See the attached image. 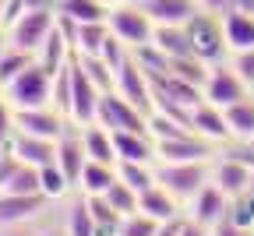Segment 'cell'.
<instances>
[{
  "mask_svg": "<svg viewBox=\"0 0 254 236\" xmlns=\"http://www.w3.org/2000/svg\"><path fill=\"white\" fill-rule=\"evenodd\" d=\"M226 123H230V134L233 141H254V95L251 99H240V103L226 106Z\"/></svg>",
  "mask_w": 254,
  "mask_h": 236,
  "instance_id": "484cf974",
  "label": "cell"
},
{
  "mask_svg": "<svg viewBox=\"0 0 254 236\" xmlns=\"http://www.w3.org/2000/svg\"><path fill=\"white\" fill-rule=\"evenodd\" d=\"M7 46H11V43H7V28H0V53H4Z\"/></svg>",
  "mask_w": 254,
  "mask_h": 236,
  "instance_id": "bcb514c9",
  "label": "cell"
},
{
  "mask_svg": "<svg viewBox=\"0 0 254 236\" xmlns=\"http://www.w3.org/2000/svg\"><path fill=\"white\" fill-rule=\"evenodd\" d=\"M11 152H14L25 166H36V170H43V166L57 162V141H50V138H36V134H25V130H14Z\"/></svg>",
  "mask_w": 254,
  "mask_h": 236,
  "instance_id": "ac0fdd59",
  "label": "cell"
},
{
  "mask_svg": "<svg viewBox=\"0 0 254 236\" xmlns=\"http://www.w3.org/2000/svg\"><path fill=\"white\" fill-rule=\"evenodd\" d=\"M222 18V36H226V50L240 53V50H254V14L244 11H226Z\"/></svg>",
  "mask_w": 254,
  "mask_h": 236,
  "instance_id": "44dd1931",
  "label": "cell"
},
{
  "mask_svg": "<svg viewBox=\"0 0 254 236\" xmlns=\"http://www.w3.org/2000/svg\"><path fill=\"white\" fill-rule=\"evenodd\" d=\"M251 145H254V141H251Z\"/></svg>",
  "mask_w": 254,
  "mask_h": 236,
  "instance_id": "f907efd6",
  "label": "cell"
},
{
  "mask_svg": "<svg viewBox=\"0 0 254 236\" xmlns=\"http://www.w3.org/2000/svg\"><path fill=\"white\" fill-rule=\"evenodd\" d=\"M67 67H71V113H67V120L74 127H88V123H95V113H99L103 88L88 78V71H85L74 57H71Z\"/></svg>",
  "mask_w": 254,
  "mask_h": 236,
  "instance_id": "5b68a950",
  "label": "cell"
},
{
  "mask_svg": "<svg viewBox=\"0 0 254 236\" xmlns=\"http://www.w3.org/2000/svg\"><path fill=\"white\" fill-rule=\"evenodd\" d=\"M81 141H85L88 159H95V162H106V166H117L113 130H106L103 123H88V127H81Z\"/></svg>",
  "mask_w": 254,
  "mask_h": 236,
  "instance_id": "603a6c76",
  "label": "cell"
},
{
  "mask_svg": "<svg viewBox=\"0 0 254 236\" xmlns=\"http://www.w3.org/2000/svg\"><path fill=\"white\" fill-rule=\"evenodd\" d=\"M103 197L110 201V208H113V212H117L120 219H124V215H134V212H138V190H131V187H127V183L120 180V177H117V183H113V187H110V190H106Z\"/></svg>",
  "mask_w": 254,
  "mask_h": 236,
  "instance_id": "836d02e7",
  "label": "cell"
},
{
  "mask_svg": "<svg viewBox=\"0 0 254 236\" xmlns=\"http://www.w3.org/2000/svg\"><path fill=\"white\" fill-rule=\"evenodd\" d=\"M113 145H117V162H155V138L152 134L117 130Z\"/></svg>",
  "mask_w": 254,
  "mask_h": 236,
  "instance_id": "ffe728a7",
  "label": "cell"
},
{
  "mask_svg": "<svg viewBox=\"0 0 254 236\" xmlns=\"http://www.w3.org/2000/svg\"><path fill=\"white\" fill-rule=\"evenodd\" d=\"M106 7H120V4H134V0H103Z\"/></svg>",
  "mask_w": 254,
  "mask_h": 236,
  "instance_id": "7dc6e473",
  "label": "cell"
},
{
  "mask_svg": "<svg viewBox=\"0 0 254 236\" xmlns=\"http://www.w3.org/2000/svg\"><path fill=\"white\" fill-rule=\"evenodd\" d=\"M110 32L127 46V50H141V46H152V36H155V21L138 7V4H120V7H110Z\"/></svg>",
  "mask_w": 254,
  "mask_h": 236,
  "instance_id": "277c9868",
  "label": "cell"
},
{
  "mask_svg": "<svg viewBox=\"0 0 254 236\" xmlns=\"http://www.w3.org/2000/svg\"><path fill=\"white\" fill-rule=\"evenodd\" d=\"M4 194H43V180H39V170L36 166H18V173L7 180Z\"/></svg>",
  "mask_w": 254,
  "mask_h": 236,
  "instance_id": "e575fe53",
  "label": "cell"
},
{
  "mask_svg": "<svg viewBox=\"0 0 254 236\" xmlns=\"http://www.w3.org/2000/svg\"><path fill=\"white\" fill-rule=\"evenodd\" d=\"M155 183L180 205L194 201V194L208 183V162H155Z\"/></svg>",
  "mask_w": 254,
  "mask_h": 236,
  "instance_id": "3957f363",
  "label": "cell"
},
{
  "mask_svg": "<svg viewBox=\"0 0 254 236\" xmlns=\"http://www.w3.org/2000/svg\"><path fill=\"white\" fill-rule=\"evenodd\" d=\"M14 127L25 134H36V138H50L60 141L67 134L71 120L64 117L57 106H36V110H14Z\"/></svg>",
  "mask_w": 254,
  "mask_h": 236,
  "instance_id": "30bf717a",
  "label": "cell"
},
{
  "mask_svg": "<svg viewBox=\"0 0 254 236\" xmlns=\"http://www.w3.org/2000/svg\"><path fill=\"white\" fill-rule=\"evenodd\" d=\"M215 145L201 134H180V138H155V162H212Z\"/></svg>",
  "mask_w": 254,
  "mask_h": 236,
  "instance_id": "ba28073f",
  "label": "cell"
},
{
  "mask_svg": "<svg viewBox=\"0 0 254 236\" xmlns=\"http://www.w3.org/2000/svg\"><path fill=\"white\" fill-rule=\"evenodd\" d=\"M230 4H233V0H198V7L208 11V14H226Z\"/></svg>",
  "mask_w": 254,
  "mask_h": 236,
  "instance_id": "ee69618b",
  "label": "cell"
},
{
  "mask_svg": "<svg viewBox=\"0 0 254 236\" xmlns=\"http://www.w3.org/2000/svg\"><path fill=\"white\" fill-rule=\"evenodd\" d=\"M159 219L145 215V212H134V215H124L120 226H117V236H155L159 233Z\"/></svg>",
  "mask_w": 254,
  "mask_h": 236,
  "instance_id": "d590c367",
  "label": "cell"
},
{
  "mask_svg": "<svg viewBox=\"0 0 254 236\" xmlns=\"http://www.w3.org/2000/svg\"><path fill=\"white\" fill-rule=\"evenodd\" d=\"M180 236H212V229H208V226H201V222H194V219H184Z\"/></svg>",
  "mask_w": 254,
  "mask_h": 236,
  "instance_id": "7bdbcfd3",
  "label": "cell"
},
{
  "mask_svg": "<svg viewBox=\"0 0 254 236\" xmlns=\"http://www.w3.org/2000/svg\"><path fill=\"white\" fill-rule=\"evenodd\" d=\"M240 99H251V85L233 71V67L212 63V74H208V81H205V103L226 110V106L240 103Z\"/></svg>",
  "mask_w": 254,
  "mask_h": 236,
  "instance_id": "9c48e42d",
  "label": "cell"
},
{
  "mask_svg": "<svg viewBox=\"0 0 254 236\" xmlns=\"http://www.w3.org/2000/svg\"><path fill=\"white\" fill-rule=\"evenodd\" d=\"M7 4L11 0H0V28H4V21H7Z\"/></svg>",
  "mask_w": 254,
  "mask_h": 236,
  "instance_id": "f6af8a7d",
  "label": "cell"
},
{
  "mask_svg": "<svg viewBox=\"0 0 254 236\" xmlns=\"http://www.w3.org/2000/svg\"><path fill=\"white\" fill-rule=\"evenodd\" d=\"M226 215H230V197L208 180V183L194 194V201H190V219L212 229V226H219Z\"/></svg>",
  "mask_w": 254,
  "mask_h": 236,
  "instance_id": "9a60e30c",
  "label": "cell"
},
{
  "mask_svg": "<svg viewBox=\"0 0 254 236\" xmlns=\"http://www.w3.org/2000/svg\"><path fill=\"white\" fill-rule=\"evenodd\" d=\"M170 71H173L177 78L198 85V88L205 92V81H208V74H212V63L201 60V57H177V60H170Z\"/></svg>",
  "mask_w": 254,
  "mask_h": 236,
  "instance_id": "f546056e",
  "label": "cell"
},
{
  "mask_svg": "<svg viewBox=\"0 0 254 236\" xmlns=\"http://www.w3.org/2000/svg\"><path fill=\"white\" fill-rule=\"evenodd\" d=\"M71 57H74V46H71V39H67V36H64V28H60V25L50 32V39H46V43H43V50L36 53V60L46 67L50 74L64 71V67L71 63Z\"/></svg>",
  "mask_w": 254,
  "mask_h": 236,
  "instance_id": "7402d4cb",
  "label": "cell"
},
{
  "mask_svg": "<svg viewBox=\"0 0 254 236\" xmlns=\"http://www.w3.org/2000/svg\"><path fill=\"white\" fill-rule=\"evenodd\" d=\"M43 236H67V229H64V233H43Z\"/></svg>",
  "mask_w": 254,
  "mask_h": 236,
  "instance_id": "c3c4849f",
  "label": "cell"
},
{
  "mask_svg": "<svg viewBox=\"0 0 254 236\" xmlns=\"http://www.w3.org/2000/svg\"><path fill=\"white\" fill-rule=\"evenodd\" d=\"M208 180L226 194V197H240V194H247V187H251V170L244 162H237V159H215L212 166H208Z\"/></svg>",
  "mask_w": 254,
  "mask_h": 236,
  "instance_id": "2e32d148",
  "label": "cell"
},
{
  "mask_svg": "<svg viewBox=\"0 0 254 236\" xmlns=\"http://www.w3.org/2000/svg\"><path fill=\"white\" fill-rule=\"evenodd\" d=\"M39 180H43V194H46L50 201H60L67 190H74V187L67 183V177H64V170H60L57 162L43 166V170H39Z\"/></svg>",
  "mask_w": 254,
  "mask_h": 236,
  "instance_id": "8d00e7d4",
  "label": "cell"
},
{
  "mask_svg": "<svg viewBox=\"0 0 254 236\" xmlns=\"http://www.w3.org/2000/svg\"><path fill=\"white\" fill-rule=\"evenodd\" d=\"M155 25H187L201 14L198 0H134Z\"/></svg>",
  "mask_w": 254,
  "mask_h": 236,
  "instance_id": "4fadbf2b",
  "label": "cell"
},
{
  "mask_svg": "<svg viewBox=\"0 0 254 236\" xmlns=\"http://www.w3.org/2000/svg\"><path fill=\"white\" fill-rule=\"evenodd\" d=\"M113 183H117V166H106V162L88 159V162H85V173H81L78 190H81L85 197H95V194H106Z\"/></svg>",
  "mask_w": 254,
  "mask_h": 236,
  "instance_id": "d4e9b609",
  "label": "cell"
},
{
  "mask_svg": "<svg viewBox=\"0 0 254 236\" xmlns=\"http://www.w3.org/2000/svg\"><path fill=\"white\" fill-rule=\"evenodd\" d=\"M14 106L7 103V99H0V145H11L14 138Z\"/></svg>",
  "mask_w": 254,
  "mask_h": 236,
  "instance_id": "ab89813d",
  "label": "cell"
},
{
  "mask_svg": "<svg viewBox=\"0 0 254 236\" xmlns=\"http://www.w3.org/2000/svg\"><path fill=\"white\" fill-rule=\"evenodd\" d=\"M95 123H103L106 130H138V134H152L148 130V113H141L138 106H131L120 92H103L99 99V113Z\"/></svg>",
  "mask_w": 254,
  "mask_h": 236,
  "instance_id": "8992f818",
  "label": "cell"
},
{
  "mask_svg": "<svg viewBox=\"0 0 254 236\" xmlns=\"http://www.w3.org/2000/svg\"><path fill=\"white\" fill-rule=\"evenodd\" d=\"M230 222L244 226V229H254V194H240V197H230Z\"/></svg>",
  "mask_w": 254,
  "mask_h": 236,
  "instance_id": "74e56055",
  "label": "cell"
},
{
  "mask_svg": "<svg viewBox=\"0 0 254 236\" xmlns=\"http://www.w3.org/2000/svg\"><path fill=\"white\" fill-rule=\"evenodd\" d=\"M190 127H194V134H201V138L212 141V145L233 141L230 123H226V113H222L219 106H212V103H198L194 110H190Z\"/></svg>",
  "mask_w": 254,
  "mask_h": 236,
  "instance_id": "e0dca14e",
  "label": "cell"
},
{
  "mask_svg": "<svg viewBox=\"0 0 254 236\" xmlns=\"http://www.w3.org/2000/svg\"><path fill=\"white\" fill-rule=\"evenodd\" d=\"M32 60H36V57H32V53H25V50H14V46H7L4 53H0V92H4L21 71H25V67L32 63Z\"/></svg>",
  "mask_w": 254,
  "mask_h": 236,
  "instance_id": "1f68e13d",
  "label": "cell"
},
{
  "mask_svg": "<svg viewBox=\"0 0 254 236\" xmlns=\"http://www.w3.org/2000/svg\"><path fill=\"white\" fill-rule=\"evenodd\" d=\"M85 162H88V152H85V141H81V127H67V134L57 141V166L64 170L67 183L78 190L81 183V173H85Z\"/></svg>",
  "mask_w": 254,
  "mask_h": 236,
  "instance_id": "7c38bea8",
  "label": "cell"
},
{
  "mask_svg": "<svg viewBox=\"0 0 254 236\" xmlns=\"http://www.w3.org/2000/svg\"><path fill=\"white\" fill-rule=\"evenodd\" d=\"M212 236H254V229H244V226H237L230 219H222L219 226H212Z\"/></svg>",
  "mask_w": 254,
  "mask_h": 236,
  "instance_id": "b9f144b4",
  "label": "cell"
},
{
  "mask_svg": "<svg viewBox=\"0 0 254 236\" xmlns=\"http://www.w3.org/2000/svg\"><path fill=\"white\" fill-rule=\"evenodd\" d=\"M247 194H254V173H251V187H247Z\"/></svg>",
  "mask_w": 254,
  "mask_h": 236,
  "instance_id": "681fc988",
  "label": "cell"
},
{
  "mask_svg": "<svg viewBox=\"0 0 254 236\" xmlns=\"http://www.w3.org/2000/svg\"><path fill=\"white\" fill-rule=\"evenodd\" d=\"M4 99L14 110H36V106H53V74L39 60H32L25 71L4 88Z\"/></svg>",
  "mask_w": 254,
  "mask_h": 236,
  "instance_id": "7a4b0ae2",
  "label": "cell"
},
{
  "mask_svg": "<svg viewBox=\"0 0 254 236\" xmlns=\"http://www.w3.org/2000/svg\"><path fill=\"white\" fill-rule=\"evenodd\" d=\"M67 236H99V222L92 219V208L81 194V201H74L67 212Z\"/></svg>",
  "mask_w": 254,
  "mask_h": 236,
  "instance_id": "4dcf8cb0",
  "label": "cell"
},
{
  "mask_svg": "<svg viewBox=\"0 0 254 236\" xmlns=\"http://www.w3.org/2000/svg\"><path fill=\"white\" fill-rule=\"evenodd\" d=\"M18 166H21V159H18V155L11 152V145H7V152L0 155V190H4V187H7V180L18 173Z\"/></svg>",
  "mask_w": 254,
  "mask_h": 236,
  "instance_id": "60d3db41",
  "label": "cell"
},
{
  "mask_svg": "<svg viewBox=\"0 0 254 236\" xmlns=\"http://www.w3.org/2000/svg\"><path fill=\"white\" fill-rule=\"evenodd\" d=\"M50 205L46 194H4L0 190V226H21Z\"/></svg>",
  "mask_w": 254,
  "mask_h": 236,
  "instance_id": "5bb4252c",
  "label": "cell"
},
{
  "mask_svg": "<svg viewBox=\"0 0 254 236\" xmlns=\"http://www.w3.org/2000/svg\"><path fill=\"white\" fill-rule=\"evenodd\" d=\"M152 46L163 53L166 60H177V57H198V53H194V43H190L187 25H155Z\"/></svg>",
  "mask_w": 254,
  "mask_h": 236,
  "instance_id": "d6986e66",
  "label": "cell"
},
{
  "mask_svg": "<svg viewBox=\"0 0 254 236\" xmlns=\"http://www.w3.org/2000/svg\"><path fill=\"white\" fill-rule=\"evenodd\" d=\"M117 177L131 190L145 194L148 187H155V166L152 162H117Z\"/></svg>",
  "mask_w": 254,
  "mask_h": 236,
  "instance_id": "f1b7e54d",
  "label": "cell"
},
{
  "mask_svg": "<svg viewBox=\"0 0 254 236\" xmlns=\"http://www.w3.org/2000/svg\"><path fill=\"white\" fill-rule=\"evenodd\" d=\"M57 14L85 25V21H106L110 7L103 4V0H57Z\"/></svg>",
  "mask_w": 254,
  "mask_h": 236,
  "instance_id": "83f0119b",
  "label": "cell"
},
{
  "mask_svg": "<svg viewBox=\"0 0 254 236\" xmlns=\"http://www.w3.org/2000/svg\"><path fill=\"white\" fill-rule=\"evenodd\" d=\"M113 92H120L127 103L138 106L141 113H152V110H155L152 78H148V71L141 67V60L134 57V50H131V57H127V60L117 67V85H113Z\"/></svg>",
  "mask_w": 254,
  "mask_h": 236,
  "instance_id": "52a82bcc",
  "label": "cell"
},
{
  "mask_svg": "<svg viewBox=\"0 0 254 236\" xmlns=\"http://www.w3.org/2000/svg\"><path fill=\"white\" fill-rule=\"evenodd\" d=\"M138 212H145V215H152V219H159V222H170V219L180 215V201L155 183V187H148L145 194H138Z\"/></svg>",
  "mask_w": 254,
  "mask_h": 236,
  "instance_id": "cb8c5ba5",
  "label": "cell"
},
{
  "mask_svg": "<svg viewBox=\"0 0 254 236\" xmlns=\"http://www.w3.org/2000/svg\"><path fill=\"white\" fill-rule=\"evenodd\" d=\"M230 67L254 88V50H240V53H233V60H230Z\"/></svg>",
  "mask_w": 254,
  "mask_h": 236,
  "instance_id": "f35d334b",
  "label": "cell"
},
{
  "mask_svg": "<svg viewBox=\"0 0 254 236\" xmlns=\"http://www.w3.org/2000/svg\"><path fill=\"white\" fill-rule=\"evenodd\" d=\"M57 28V7L43 4V7H25L11 25H7V43L14 50H25L36 57L43 50V43L50 39V32Z\"/></svg>",
  "mask_w": 254,
  "mask_h": 236,
  "instance_id": "6da1fadb",
  "label": "cell"
},
{
  "mask_svg": "<svg viewBox=\"0 0 254 236\" xmlns=\"http://www.w3.org/2000/svg\"><path fill=\"white\" fill-rule=\"evenodd\" d=\"M106 39H110V21H85L74 32V53L99 57L103 46H106Z\"/></svg>",
  "mask_w": 254,
  "mask_h": 236,
  "instance_id": "4316f807",
  "label": "cell"
},
{
  "mask_svg": "<svg viewBox=\"0 0 254 236\" xmlns=\"http://www.w3.org/2000/svg\"><path fill=\"white\" fill-rule=\"evenodd\" d=\"M74 60L85 67L88 78H92L95 85H99L103 92H113V85H117V71H113V67H110L103 57H85V53H74Z\"/></svg>",
  "mask_w": 254,
  "mask_h": 236,
  "instance_id": "d6a6232c",
  "label": "cell"
},
{
  "mask_svg": "<svg viewBox=\"0 0 254 236\" xmlns=\"http://www.w3.org/2000/svg\"><path fill=\"white\" fill-rule=\"evenodd\" d=\"M187 32H190V43H194V53L208 63H215L222 53H226V36H222V18L219 14H208L201 11L194 21H187Z\"/></svg>",
  "mask_w": 254,
  "mask_h": 236,
  "instance_id": "8fae6325",
  "label": "cell"
}]
</instances>
